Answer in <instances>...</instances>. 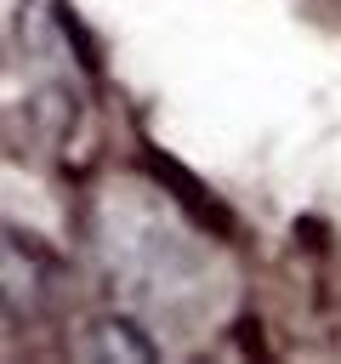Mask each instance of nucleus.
Instances as JSON below:
<instances>
[{
  "mask_svg": "<svg viewBox=\"0 0 341 364\" xmlns=\"http://www.w3.org/2000/svg\"><path fill=\"white\" fill-rule=\"evenodd\" d=\"M91 250L102 279L136 318H153L176 336H193L222 318L233 279L222 256L176 216L165 193L136 176H114L91 205Z\"/></svg>",
  "mask_w": 341,
  "mask_h": 364,
  "instance_id": "obj_1",
  "label": "nucleus"
},
{
  "mask_svg": "<svg viewBox=\"0 0 341 364\" xmlns=\"http://www.w3.org/2000/svg\"><path fill=\"white\" fill-rule=\"evenodd\" d=\"M85 108V74L57 0H6V131L28 154H51L74 136Z\"/></svg>",
  "mask_w": 341,
  "mask_h": 364,
  "instance_id": "obj_2",
  "label": "nucleus"
},
{
  "mask_svg": "<svg viewBox=\"0 0 341 364\" xmlns=\"http://www.w3.org/2000/svg\"><path fill=\"white\" fill-rule=\"evenodd\" d=\"M80 353L85 358H131V364H148V358H159V341L131 313H102L97 324H85Z\"/></svg>",
  "mask_w": 341,
  "mask_h": 364,
  "instance_id": "obj_3",
  "label": "nucleus"
}]
</instances>
